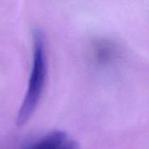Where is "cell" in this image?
I'll return each instance as SVG.
<instances>
[{"label": "cell", "mask_w": 149, "mask_h": 149, "mask_svg": "<svg viewBox=\"0 0 149 149\" xmlns=\"http://www.w3.org/2000/svg\"><path fill=\"white\" fill-rule=\"evenodd\" d=\"M48 76L47 45L44 31L36 29L32 34V65L25 94L16 117L18 127L25 125L33 116L43 97Z\"/></svg>", "instance_id": "1"}, {"label": "cell", "mask_w": 149, "mask_h": 149, "mask_svg": "<svg viewBox=\"0 0 149 149\" xmlns=\"http://www.w3.org/2000/svg\"><path fill=\"white\" fill-rule=\"evenodd\" d=\"M23 149H80V145L68 133L54 130L29 143Z\"/></svg>", "instance_id": "2"}, {"label": "cell", "mask_w": 149, "mask_h": 149, "mask_svg": "<svg viewBox=\"0 0 149 149\" xmlns=\"http://www.w3.org/2000/svg\"><path fill=\"white\" fill-rule=\"evenodd\" d=\"M90 54L96 64L107 65L112 64L119 58L120 50L113 40L106 38H98L91 44Z\"/></svg>", "instance_id": "3"}]
</instances>
